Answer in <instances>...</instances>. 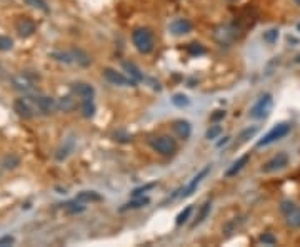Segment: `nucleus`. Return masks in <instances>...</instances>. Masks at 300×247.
I'll list each match as a JSON object with an SVG mask.
<instances>
[{
    "label": "nucleus",
    "mask_w": 300,
    "mask_h": 247,
    "mask_svg": "<svg viewBox=\"0 0 300 247\" xmlns=\"http://www.w3.org/2000/svg\"><path fill=\"white\" fill-rule=\"evenodd\" d=\"M32 104H33V107H35L38 112H42V114H52V112H55L59 109L57 101L52 99V97H45V95L33 97Z\"/></svg>",
    "instance_id": "obj_8"
},
{
    "label": "nucleus",
    "mask_w": 300,
    "mask_h": 247,
    "mask_svg": "<svg viewBox=\"0 0 300 247\" xmlns=\"http://www.w3.org/2000/svg\"><path fill=\"white\" fill-rule=\"evenodd\" d=\"M188 52H190L192 55H202V54H205V47L202 44H190L188 45Z\"/></svg>",
    "instance_id": "obj_35"
},
{
    "label": "nucleus",
    "mask_w": 300,
    "mask_h": 247,
    "mask_svg": "<svg viewBox=\"0 0 300 247\" xmlns=\"http://www.w3.org/2000/svg\"><path fill=\"white\" fill-rule=\"evenodd\" d=\"M294 2H295V3H297V5L300 7V0H294Z\"/></svg>",
    "instance_id": "obj_41"
},
{
    "label": "nucleus",
    "mask_w": 300,
    "mask_h": 247,
    "mask_svg": "<svg viewBox=\"0 0 300 247\" xmlns=\"http://www.w3.org/2000/svg\"><path fill=\"white\" fill-rule=\"evenodd\" d=\"M59 109L62 112H72L77 107V99H75V94L74 95H63V97H60L59 101Z\"/></svg>",
    "instance_id": "obj_16"
},
{
    "label": "nucleus",
    "mask_w": 300,
    "mask_h": 247,
    "mask_svg": "<svg viewBox=\"0 0 300 247\" xmlns=\"http://www.w3.org/2000/svg\"><path fill=\"white\" fill-rule=\"evenodd\" d=\"M230 141V137H224V141H220V142H218V144H217V147H222V145H225L227 144V142H229Z\"/></svg>",
    "instance_id": "obj_39"
},
{
    "label": "nucleus",
    "mask_w": 300,
    "mask_h": 247,
    "mask_svg": "<svg viewBox=\"0 0 300 247\" xmlns=\"http://www.w3.org/2000/svg\"><path fill=\"white\" fill-rule=\"evenodd\" d=\"M192 206H188V207H185V209H183L182 212H180V214L177 215V220H175V222H177V225H182L183 222H187L188 220V217H190V214H192Z\"/></svg>",
    "instance_id": "obj_29"
},
{
    "label": "nucleus",
    "mask_w": 300,
    "mask_h": 247,
    "mask_svg": "<svg viewBox=\"0 0 300 247\" xmlns=\"http://www.w3.org/2000/svg\"><path fill=\"white\" fill-rule=\"evenodd\" d=\"M150 145H152V149L160 155H174L177 152V142H175V139H172L170 136H160V137L152 139V141H150Z\"/></svg>",
    "instance_id": "obj_4"
},
{
    "label": "nucleus",
    "mask_w": 300,
    "mask_h": 247,
    "mask_svg": "<svg viewBox=\"0 0 300 247\" xmlns=\"http://www.w3.org/2000/svg\"><path fill=\"white\" fill-rule=\"evenodd\" d=\"M290 131H292V125L287 124V122L273 125L272 131L265 134L264 139H260V141L257 142V145H259V147H265V145L273 144V142H277V141H280V139H284L285 136H289Z\"/></svg>",
    "instance_id": "obj_3"
},
{
    "label": "nucleus",
    "mask_w": 300,
    "mask_h": 247,
    "mask_svg": "<svg viewBox=\"0 0 300 247\" xmlns=\"http://www.w3.org/2000/svg\"><path fill=\"white\" fill-rule=\"evenodd\" d=\"M224 117H225V112L224 110H215V114H212L210 120H213V122H215V120H220V119H224Z\"/></svg>",
    "instance_id": "obj_38"
},
{
    "label": "nucleus",
    "mask_w": 300,
    "mask_h": 247,
    "mask_svg": "<svg viewBox=\"0 0 300 247\" xmlns=\"http://www.w3.org/2000/svg\"><path fill=\"white\" fill-rule=\"evenodd\" d=\"M77 201L82 202V204H87V202H100L102 197L98 196L97 192H93V190H82V192L77 194Z\"/></svg>",
    "instance_id": "obj_20"
},
{
    "label": "nucleus",
    "mask_w": 300,
    "mask_h": 247,
    "mask_svg": "<svg viewBox=\"0 0 300 247\" xmlns=\"http://www.w3.org/2000/svg\"><path fill=\"white\" fill-rule=\"evenodd\" d=\"M104 77L110 84L114 85H119V87H130V85H135L137 82L130 77H125L122 72H117L115 69H110V67H105L104 69Z\"/></svg>",
    "instance_id": "obj_6"
},
{
    "label": "nucleus",
    "mask_w": 300,
    "mask_h": 247,
    "mask_svg": "<svg viewBox=\"0 0 300 247\" xmlns=\"http://www.w3.org/2000/svg\"><path fill=\"white\" fill-rule=\"evenodd\" d=\"M287 166H289V155H287L285 152H278L277 155H273L272 159L264 164L262 171L265 172V174H270V172L282 171V169H285Z\"/></svg>",
    "instance_id": "obj_7"
},
{
    "label": "nucleus",
    "mask_w": 300,
    "mask_h": 247,
    "mask_svg": "<svg viewBox=\"0 0 300 247\" xmlns=\"http://www.w3.org/2000/svg\"><path fill=\"white\" fill-rule=\"evenodd\" d=\"M20 164V159L15 157V155H7L5 160H3V166L7 169H15Z\"/></svg>",
    "instance_id": "obj_33"
},
{
    "label": "nucleus",
    "mask_w": 300,
    "mask_h": 247,
    "mask_svg": "<svg viewBox=\"0 0 300 247\" xmlns=\"http://www.w3.org/2000/svg\"><path fill=\"white\" fill-rule=\"evenodd\" d=\"M260 242H262L264 246H275L277 244V237L273 236L272 232H265L260 236Z\"/></svg>",
    "instance_id": "obj_31"
},
{
    "label": "nucleus",
    "mask_w": 300,
    "mask_h": 247,
    "mask_svg": "<svg viewBox=\"0 0 300 247\" xmlns=\"http://www.w3.org/2000/svg\"><path fill=\"white\" fill-rule=\"evenodd\" d=\"M30 102L32 101H29V99H17L14 102V110L24 119H30L33 115V107Z\"/></svg>",
    "instance_id": "obj_13"
},
{
    "label": "nucleus",
    "mask_w": 300,
    "mask_h": 247,
    "mask_svg": "<svg viewBox=\"0 0 300 247\" xmlns=\"http://www.w3.org/2000/svg\"><path fill=\"white\" fill-rule=\"evenodd\" d=\"M257 132H259V127H248V129H245V131L240 134V142L248 141V139H250L252 136H255Z\"/></svg>",
    "instance_id": "obj_34"
},
{
    "label": "nucleus",
    "mask_w": 300,
    "mask_h": 247,
    "mask_svg": "<svg viewBox=\"0 0 300 247\" xmlns=\"http://www.w3.org/2000/svg\"><path fill=\"white\" fill-rule=\"evenodd\" d=\"M155 187V184H149V185H144V187H139V189H135L134 192H132V196L137 197V196H144V192H147V190L150 189H153Z\"/></svg>",
    "instance_id": "obj_36"
},
{
    "label": "nucleus",
    "mask_w": 300,
    "mask_h": 247,
    "mask_svg": "<svg viewBox=\"0 0 300 247\" xmlns=\"http://www.w3.org/2000/svg\"><path fill=\"white\" fill-rule=\"evenodd\" d=\"M280 211L285 215V222L289 227L300 229V207L292 201H282Z\"/></svg>",
    "instance_id": "obj_5"
},
{
    "label": "nucleus",
    "mask_w": 300,
    "mask_h": 247,
    "mask_svg": "<svg viewBox=\"0 0 300 247\" xmlns=\"http://www.w3.org/2000/svg\"><path fill=\"white\" fill-rule=\"evenodd\" d=\"M15 242V239L12 236H3L0 237V247H7V246H12Z\"/></svg>",
    "instance_id": "obj_37"
},
{
    "label": "nucleus",
    "mask_w": 300,
    "mask_h": 247,
    "mask_svg": "<svg viewBox=\"0 0 300 247\" xmlns=\"http://www.w3.org/2000/svg\"><path fill=\"white\" fill-rule=\"evenodd\" d=\"M150 204V199L149 197H144V196H137L134 201L127 202L125 206L122 207L120 211H128V209H140V207H145Z\"/></svg>",
    "instance_id": "obj_21"
},
{
    "label": "nucleus",
    "mask_w": 300,
    "mask_h": 247,
    "mask_svg": "<svg viewBox=\"0 0 300 247\" xmlns=\"http://www.w3.org/2000/svg\"><path fill=\"white\" fill-rule=\"evenodd\" d=\"M169 30L174 34V35H177V37L185 35V34L192 32V24L188 22L187 19H175V20L170 22Z\"/></svg>",
    "instance_id": "obj_11"
},
{
    "label": "nucleus",
    "mask_w": 300,
    "mask_h": 247,
    "mask_svg": "<svg viewBox=\"0 0 300 247\" xmlns=\"http://www.w3.org/2000/svg\"><path fill=\"white\" fill-rule=\"evenodd\" d=\"M52 57H55L59 62H65V64H74V59H72L70 52H54Z\"/></svg>",
    "instance_id": "obj_26"
},
{
    "label": "nucleus",
    "mask_w": 300,
    "mask_h": 247,
    "mask_svg": "<svg viewBox=\"0 0 300 247\" xmlns=\"http://www.w3.org/2000/svg\"><path fill=\"white\" fill-rule=\"evenodd\" d=\"M14 84H15L17 89H19V90H24V92H30V90L33 89V82L29 79L27 73H22V75L15 77V79H14Z\"/></svg>",
    "instance_id": "obj_18"
},
{
    "label": "nucleus",
    "mask_w": 300,
    "mask_h": 247,
    "mask_svg": "<svg viewBox=\"0 0 300 247\" xmlns=\"http://www.w3.org/2000/svg\"><path fill=\"white\" fill-rule=\"evenodd\" d=\"M82 114H84V117H87V119L93 117V114H95L93 99H84V101H82Z\"/></svg>",
    "instance_id": "obj_23"
},
{
    "label": "nucleus",
    "mask_w": 300,
    "mask_h": 247,
    "mask_svg": "<svg viewBox=\"0 0 300 247\" xmlns=\"http://www.w3.org/2000/svg\"><path fill=\"white\" fill-rule=\"evenodd\" d=\"M209 172H210V166L204 167L202 171H200L199 174H197V176L194 177V179L188 182L187 187H185V189H182V194H180V197H183V199H185V197H190L192 194H194L195 190H197V187H199V185H200V182H202V180L205 179V177L209 176Z\"/></svg>",
    "instance_id": "obj_10"
},
{
    "label": "nucleus",
    "mask_w": 300,
    "mask_h": 247,
    "mask_svg": "<svg viewBox=\"0 0 300 247\" xmlns=\"http://www.w3.org/2000/svg\"><path fill=\"white\" fill-rule=\"evenodd\" d=\"M294 64H300V54L297 55V57L294 59Z\"/></svg>",
    "instance_id": "obj_40"
},
{
    "label": "nucleus",
    "mask_w": 300,
    "mask_h": 247,
    "mask_svg": "<svg viewBox=\"0 0 300 247\" xmlns=\"http://www.w3.org/2000/svg\"><path fill=\"white\" fill-rule=\"evenodd\" d=\"M174 131L175 134L180 137V139H188L192 134V125L187 122V120H177V122H174Z\"/></svg>",
    "instance_id": "obj_14"
},
{
    "label": "nucleus",
    "mask_w": 300,
    "mask_h": 247,
    "mask_svg": "<svg viewBox=\"0 0 300 247\" xmlns=\"http://www.w3.org/2000/svg\"><path fill=\"white\" fill-rule=\"evenodd\" d=\"M132 40H134L135 49L140 52V54H150L155 47V38H153V32L147 27H140L135 29L134 34H132Z\"/></svg>",
    "instance_id": "obj_1"
},
{
    "label": "nucleus",
    "mask_w": 300,
    "mask_h": 247,
    "mask_svg": "<svg viewBox=\"0 0 300 247\" xmlns=\"http://www.w3.org/2000/svg\"><path fill=\"white\" fill-rule=\"evenodd\" d=\"M277 38H278V30L277 29H270V30H267V32L264 34V40L267 42V44H275L277 42Z\"/></svg>",
    "instance_id": "obj_28"
},
{
    "label": "nucleus",
    "mask_w": 300,
    "mask_h": 247,
    "mask_svg": "<svg viewBox=\"0 0 300 247\" xmlns=\"http://www.w3.org/2000/svg\"><path fill=\"white\" fill-rule=\"evenodd\" d=\"M25 3L33 8H38L42 12H49V5H47L45 0H25Z\"/></svg>",
    "instance_id": "obj_27"
},
{
    "label": "nucleus",
    "mask_w": 300,
    "mask_h": 247,
    "mask_svg": "<svg viewBox=\"0 0 300 247\" xmlns=\"http://www.w3.org/2000/svg\"><path fill=\"white\" fill-rule=\"evenodd\" d=\"M65 209H67V212L68 214H77V212H82L85 207L82 206V202H79L75 199L74 202H68V204H65Z\"/></svg>",
    "instance_id": "obj_25"
},
{
    "label": "nucleus",
    "mask_w": 300,
    "mask_h": 247,
    "mask_svg": "<svg viewBox=\"0 0 300 247\" xmlns=\"http://www.w3.org/2000/svg\"><path fill=\"white\" fill-rule=\"evenodd\" d=\"M210 209H212V202L207 201L202 207H200V211H199V214H197V217H195V220H194V224H192V227H197L199 224H202L204 220L209 217Z\"/></svg>",
    "instance_id": "obj_22"
},
{
    "label": "nucleus",
    "mask_w": 300,
    "mask_h": 247,
    "mask_svg": "<svg viewBox=\"0 0 300 247\" xmlns=\"http://www.w3.org/2000/svg\"><path fill=\"white\" fill-rule=\"evenodd\" d=\"M15 30L19 32L20 37L27 38L35 34L37 25L32 19H29V17H20V19H17V22H15Z\"/></svg>",
    "instance_id": "obj_9"
},
{
    "label": "nucleus",
    "mask_w": 300,
    "mask_h": 247,
    "mask_svg": "<svg viewBox=\"0 0 300 247\" xmlns=\"http://www.w3.org/2000/svg\"><path fill=\"white\" fill-rule=\"evenodd\" d=\"M14 47V40L7 35H0V50L2 52H7V50H12Z\"/></svg>",
    "instance_id": "obj_30"
},
{
    "label": "nucleus",
    "mask_w": 300,
    "mask_h": 247,
    "mask_svg": "<svg viewBox=\"0 0 300 247\" xmlns=\"http://www.w3.org/2000/svg\"><path fill=\"white\" fill-rule=\"evenodd\" d=\"M272 107H273V99L270 94H264L259 97V101L254 104V107L250 109V117L255 120H262V119H267L272 112Z\"/></svg>",
    "instance_id": "obj_2"
},
{
    "label": "nucleus",
    "mask_w": 300,
    "mask_h": 247,
    "mask_svg": "<svg viewBox=\"0 0 300 247\" xmlns=\"http://www.w3.org/2000/svg\"><path fill=\"white\" fill-rule=\"evenodd\" d=\"M72 92H74L77 97H80V101L84 99H93V94L95 90L90 84H85V82H74L72 84Z\"/></svg>",
    "instance_id": "obj_12"
},
{
    "label": "nucleus",
    "mask_w": 300,
    "mask_h": 247,
    "mask_svg": "<svg viewBox=\"0 0 300 247\" xmlns=\"http://www.w3.org/2000/svg\"><path fill=\"white\" fill-rule=\"evenodd\" d=\"M70 54H72V59H74V62L79 64V66H82V67H87V66H90V62H92L90 55L85 50H82V49H74V50H70Z\"/></svg>",
    "instance_id": "obj_17"
},
{
    "label": "nucleus",
    "mask_w": 300,
    "mask_h": 247,
    "mask_svg": "<svg viewBox=\"0 0 300 247\" xmlns=\"http://www.w3.org/2000/svg\"><path fill=\"white\" fill-rule=\"evenodd\" d=\"M297 30H299V32H300V24L297 25Z\"/></svg>",
    "instance_id": "obj_42"
},
{
    "label": "nucleus",
    "mask_w": 300,
    "mask_h": 247,
    "mask_svg": "<svg viewBox=\"0 0 300 247\" xmlns=\"http://www.w3.org/2000/svg\"><path fill=\"white\" fill-rule=\"evenodd\" d=\"M248 160H250V154L242 155V157H240L239 160H235V162L232 164V166H230L229 171L225 172V176H227V177H234V176H237L239 172L242 171V169L247 166V162H248Z\"/></svg>",
    "instance_id": "obj_15"
},
{
    "label": "nucleus",
    "mask_w": 300,
    "mask_h": 247,
    "mask_svg": "<svg viewBox=\"0 0 300 247\" xmlns=\"http://www.w3.org/2000/svg\"><path fill=\"white\" fill-rule=\"evenodd\" d=\"M222 134V127L220 125H212V127L209 129L207 134H205V137L209 139V141H213V139H217L218 136Z\"/></svg>",
    "instance_id": "obj_32"
},
{
    "label": "nucleus",
    "mask_w": 300,
    "mask_h": 247,
    "mask_svg": "<svg viewBox=\"0 0 300 247\" xmlns=\"http://www.w3.org/2000/svg\"><path fill=\"white\" fill-rule=\"evenodd\" d=\"M172 104L175 107H179V109H183V107L190 106V99H188L187 95H183V94H175L172 97Z\"/></svg>",
    "instance_id": "obj_24"
},
{
    "label": "nucleus",
    "mask_w": 300,
    "mask_h": 247,
    "mask_svg": "<svg viewBox=\"0 0 300 247\" xmlns=\"http://www.w3.org/2000/svg\"><path fill=\"white\" fill-rule=\"evenodd\" d=\"M122 67L128 72L130 79H134L135 82H142V80H144V73L140 72V69L137 67L134 62H123V64H122Z\"/></svg>",
    "instance_id": "obj_19"
}]
</instances>
